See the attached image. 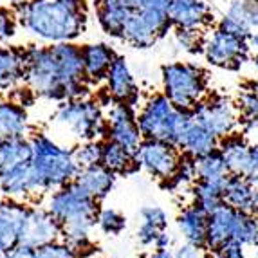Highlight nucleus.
Wrapping results in <instances>:
<instances>
[{
  "mask_svg": "<svg viewBox=\"0 0 258 258\" xmlns=\"http://www.w3.org/2000/svg\"><path fill=\"white\" fill-rule=\"evenodd\" d=\"M26 87L51 101L87 98L89 78L83 65L82 47L73 42L51 43L47 47L24 49Z\"/></svg>",
  "mask_w": 258,
  "mask_h": 258,
  "instance_id": "1",
  "label": "nucleus"
},
{
  "mask_svg": "<svg viewBox=\"0 0 258 258\" xmlns=\"http://www.w3.org/2000/svg\"><path fill=\"white\" fill-rule=\"evenodd\" d=\"M17 18L27 33L42 42H74L85 31V9L63 0H20Z\"/></svg>",
  "mask_w": 258,
  "mask_h": 258,
  "instance_id": "2",
  "label": "nucleus"
},
{
  "mask_svg": "<svg viewBox=\"0 0 258 258\" xmlns=\"http://www.w3.org/2000/svg\"><path fill=\"white\" fill-rule=\"evenodd\" d=\"M47 210L61 222L65 242L76 251L85 249L98 219V199L73 181L49 197Z\"/></svg>",
  "mask_w": 258,
  "mask_h": 258,
  "instance_id": "3",
  "label": "nucleus"
},
{
  "mask_svg": "<svg viewBox=\"0 0 258 258\" xmlns=\"http://www.w3.org/2000/svg\"><path fill=\"white\" fill-rule=\"evenodd\" d=\"M194 121L191 110H184L172 103L164 92H155L141 105L138 123L145 139H159L179 147L189 123Z\"/></svg>",
  "mask_w": 258,
  "mask_h": 258,
  "instance_id": "4",
  "label": "nucleus"
},
{
  "mask_svg": "<svg viewBox=\"0 0 258 258\" xmlns=\"http://www.w3.org/2000/svg\"><path fill=\"white\" fill-rule=\"evenodd\" d=\"M29 139L33 147L31 163L40 173L45 188H61L76 179L80 166L73 150L58 145L45 134H35Z\"/></svg>",
  "mask_w": 258,
  "mask_h": 258,
  "instance_id": "5",
  "label": "nucleus"
},
{
  "mask_svg": "<svg viewBox=\"0 0 258 258\" xmlns=\"http://www.w3.org/2000/svg\"><path fill=\"white\" fill-rule=\"evenodd\" d=\"M52 123L58 128L69 132L80 143L101 141L105 136L108 138L107 116L101 110V105L89 98L61 101L54 112Z\"/></svg>",
  "mask_w": 258,
  "mask_h": 258,
  "instance_id": "6",
  "label": "nucleus"
},
{
  "mask_svg": "<svg viewBox=\"0 0 258 258\" xmlns=\"http://www.w3.org/2000/svg\"><path fill=\"white\" fill-rule=\"evenodd\" d=\"M163 92L172 103L191 110L208 94V73L191 61H168L161 67Z\"/></svg>",
  "mask_w": 258,
  "mask_h": 258,
  "instance_id": "7",
  "label": "nucleus"
},
{
  "mask_svg": "<svg viewBox=\"0 0 258 258\" xmlns=\"http://www.w3.org/2000/svg\"><path fill=\"white\" fill-rule=\"evenodd\" d=\"M170 9L172 0H147L141 8L132 11L121 40L136 49L154 47L168 31L173 29Z\"/></svg>",
  "mask_w": 258,
  "mask_h": 258,
  "instance_id": "8",
  "label": "nucleus"
},
{
  "mask_svg": "<svg viewBox=\"0 0 258 258\" xmlns=\"http://www.w3.org/2000/svg\"><path fill=\"white\" fill-rule=\"evenodd\" d=\"M194 119L206 126L215 134L217 138L224 139L237 134L240 128L242 117L237 101L222 94H210L208 92L194 108H191Z\"/></svg>",
  "mask_w": 258,
  "mask_h": 258,
  "instance_id": "9",
  "label": "nucleus"
},
{
  "mask_svg": "<svg viewBox=\"0 0 258 258\" xmlns=\"http://www.w3.org/2000/svg\"><path fill=\"white\" fill-rule=\"evenodd\" d=\"M203 54L210 65L229 71L238 69L244 61L251 60L247 38L233 35L229 31H224L217 26L208 33Z\"/></svg>",
  "mask_w": 258,
  "mask_h": 258,
  "instance_id": "10",
  "label": "nucleus"
},
{
  "mask_svg": "<svg viewBox=\"0 0 258 258\" xmlns=\"http://www.w3.org/2000/svg\"><path fill=\"white\" fill-rule=\"evenodd\" d=\"M181 159V148L168 141H159V139H145L139 150L136 152L138 166H141L147 173L161 181H170L175 175Z\"/></svg>",
  "mask_w": 258,
  "mask_h": 258,
  "instance_id": "11",
  "label": "nucleus"
},
{
  "mask_svg": "<svg viewBox=\"0 0 258 258\" xmlns=\"http://www.w3.org/2000/svg\"><path fill=\"white\" fill-rule=\"evenodd\" d=\"M107 126H108V139L119 143L128 152L136 155L141 143L145 141L138 123V114L134 112V105L125 103V101H114L108 107Z\"/></svg>",
  "mask_w": 258,
  "mask_h": 258,
  "instance_id": "12",
  "label": "nucleus"
},
{
  "mask_svg": "<svg viewBox=\"0 0 258 258\" xmlns=\"http://www.w3.org/2000/svg\"><path fill=\"white\" fill-rule=\"evenodd\" d=\"M63 235L61 222L49 210L27 208L26 217L22 220L20 244L27 249H38L42 245L56 242Z\"/></svg>",
  "mask_w": 258,
  "mask_h": 258,
  "instance_id": "13",
  "label": "nucleus"
},
{
  "mask_svg": "<svg viewBox=\"0 0 258 258\" xmlns=\"http://www.w3.org/2000/svg\"><path fill=\"white\" fill-rule=\"evenodd\" d=\"M219 150L222 152L229 173L242 175L249 182L258 186V157L254 147L242 138L240 134H231L228 138L220 139Z\"/></svg>",
  "mask_w": 258,
  "mask_h": 258,
  "instance_id": "14",
  "label": "nucleus"
},
{
  "mask_svg": "<svg viewBox=\"0 0 258 258\" xmlns=\"http://www.w3.org/2000/svg\"><path fill=\"white\" fill-rule=\"evenodd\" d=\"M0 189L4 191L8 197H27V195H35L40 191H45L42 177L36 172L31 161L22 163L18 166L11 168L8 172L0 175Z\"/></svg>",
  "mask_w": 258,
  "mask_h": 258,
  "instance_id": "15",
  "label": "nucleus"
},
{
  "mask_svg": "<svg viewBox=\"0 0 258 258\" xmlns=\"http://www.w3.org/2000/svg\"><path fill=\"white\" fill-rule=\"evenodd\" d=\"M173 27L184 29H213V13L208 0H172L170 9Z\"/></svg>",
  "mask_w": 258,
  "mask_h": 258,
  "instance_id": "16",
  "label": "nucleus"
},
{
  "mask_svg": "<svg viewBox=\"0 0 258 258\" xmlns=\"http://www.w3.org/2000/svg\"><path fill=\"white\" fill-rule=\"evenodd\" d=\"M240 210H235L229 204H220L215 211H211L208 217V237H206V249L215 251L217 247L224 242L231 240L235 237V229H237V220Z\"/></svg>",
  "mask_w": 258,
  "mask_h": 258,
  "instance_id": "17",
  "label": "nucleus"
},
{
  "mask_svg": "<svg viewBox=\"0 0 258 258\" xmlns=\"http://www.w3.org/2000/svg\"><path fill=\"white\" fill-rule=\"evenodd\" d=\"M96 18L99 27L112 38H123L126 22L134 9L125 0H94Z\"/></svg>",
  "mask_w": 258,
  "mask_h": 258,
  "instance_id": "18",
  "label": "nucleus"
},
{
  "mask_svg": "<svg viewBox=\"0 0 258 258\" xmlns=\"http://www.w3.org/2000/svg\"><path fill=\"white\" fill-rule=\"evenodd\" d=\"M105 83H107L108 98L114 101H125V103L134 105L138 98V85H136L132 71L123 56H117L116 61L112 63L110 71L105 78Z\"/></svg>",
  "mask_w": 258,
  "mask_h": 258,
  "instance_id": "19",
  "label": "nucleus"
},
{
  "mask_svg": "<svg viewBox=\"0 0 258 258\" xmlns=\"http://www.w3.org/2000/svg\"><path fill=\"white\" fill-rule=\"evenodd\" d=\"M27 206L15 201L0 203V249L8 253L20 244L22 220L26 217Z\"/></svg>",
  "mask_w": 258,
  "mask_h": 258,
  "instance_id": "20",
  "label": "nucleus"
},
{
  "mask_svg": "<svg viewBox=\"0 0 258 258\" xmlns=\"http://www.w3.org/2000/svg\"><path fill=\"white\" fill-rule=\"evenodd\" d=\"M82 54H83V65H85L87 78L92 83H98L101 80H105L112 63L119 56L105 42L87 43V45L82 47Z\"/></svg>",
  "mask_w": 258,
  "mask_h": 258,
  "instance_id": "21",
  "label": "nucleus"
},
{
  "mask_svg": "<svg viewBox=\"0 0 258 258\" xmlns=\"http://www.w3.org/2000/svg\"><path fill=\"white\" fill-rule=\"evenodd\" d=\"M208 217L210 213L199 208L197 204H189L177 215V229L181 233L184 242L204 247L208 237Z\"/></svg>",
  "mask_w": 258,
  "mask_h": 258,
  "instance_id": "22",
  "label": "nucleus"
},
{
  "mask_svg": "<svg viewBox=\"0 0 258 258\" xmlns=\"http://www.w3.org/2000/svg\"><path fill=\"white\" fill-rule=\"evenodd\" d=\"M29 132V116L24 105L11 99H0V139L26 138Z\"/></svg>",
  "mask_w": 258,
  "mask_h": 258,
  "instance_id": "23",
  "label": "nucleus"
},
{
  "mask_svg": "<svg viewBox=\"0 0 258 258\" xmlns=\"http://www.w3.org/2000/svg\"><path fill=\"white\" fill-rule=\"evenodd\" d=\"M74 181L82 186L87 194L101 201L110 194V189L116 184V172H112L103 163L92 164V166L82 168Z\"/></svg>",
  "mask_w": 258,
  "mask_h": 258,
  "instance_id": "24",
  "label": "nucleus"
},
{
  "mask_svg": "<svg viewBox=\"0 0 258 258\" xmlns=\"http://www.w3.org/2000/svg\"><path fill=\"white\" fill-rule=\"evenodd\" d=\"M219 145L220 138H217L211 130H208L206 126H203L194 119L186 128L184 136H182L181 143H179V148H181L182 154L197 159V157H203V155L217 150Z\"/></svg>",
  "mask_w": 258,
  "mask_h": 258,
  "instance_id": "25",
  "label": "nucleus"
},
{
  "mask_svg": "<svg viewBox=\"0 0 258 258\" xmlns=\"http://www.w3.org/2000/svg\"><path fill=\"white\" fill-rule=\"evenodd\" d=\"M24 73H26L24 51L6 47L0 43V92L15 91L20 82H24Z\"/></svg>",
  "mask_w": 258,
  "mask_h": 258,
  "instance_id": "26",
  "label": "nucleus"
},
{
  "mask_svg": "<svg viewBox=\"0 0 258 258\" xmlns=\"http://www.w3.org/2000/svg\"><path fill=\"white\" fill-rule=\"evenodd\" d=\"M256 188L258 186L249 182L245 177L233 175L231 173L229 179L226 181V186H224V203L233 206L235 210L247 211L249 213Z\"/></svg>",
  "mask_w": 258,
  "mask_h": 258,
  "instance_id": "27",
  "label": "nucleus"
},
{
  "mask_svg": "<svg viewBox=\"0 0 258 258\" xmlns=\"http://www.w3.org/2000/svg\"><path fill=\"white\" fill-rule=\"evenodd\" d=\"M33 157V147L29 138H13L2 141L0 147V175Z\"/></svg>",
  "mask_w": 258,
  "mask_h": 258,
  "instance_id": "28",
  "label": "nucleus"
},
{
  "mask_svg": "<svg viewBox=\"0 0 258 258\" xmlns=\"http://www.w3.org/2000/svg\"><path fill=\"white\" fill-rule=\"evenodd\" d=\"M224 186H226V181H204V179H197L194 182V188H191L194 204L203 208L206 213L215 211L220 204H224Z\"/></svg>",
  "mask_w": 258,
  "mask_h": 258,
  "instance_id": "29",
  "label": "nucleus"
},
{
  "mask_svg": "<svg viewBox=\"0 0 258 258\" xmlns=\"http://www.w3.org/2000/svg\"><path fill=\"white\" fill-rule=\"evenodd\" d=\"M195 168H197V179H204V181H228V177L231 175L219 148L203 157H197Z\"/></svg>",
  "mask_w": 258,
  "mask_h": 258,
  "instance_id": "30",
  "label": "nucleus"
},
{
  "mask_svg": "<svg viewBox=\"0 0 258 258\" xmlns=\"http://www.w3.org/2000/svg\"><path fill=\"white\" fill-rule=\"evenodd\" d=\"M224 17L231 18L245 31L258 29V0H229Z\"/></svg>",
  "mask_w": 258,
  "mask_h": 258,
  "instance_id": "31",
  "label": "nucleus"
},
{
  "mask_svg": "<svg viewBox=\"0 0 258 258\" xmlns=\"http://www.w3.org/2000/svg\"><path fill=\"white\" fill-rule=\"evenodd\" d=\"M101 163L107 168H110L112 172L123 173V172H130V168L134 164H138V161H136V155L126 150L125 147H121L119 143L107 139L103 143V157H101Z\"/></svg>",
  "mask_w": 258,
  "mask_h": 258,
  "instance_id": "32",
  "label": "nucleus"
},
{
  "mask_svg": "<svg viewBox=\"0 0 258 258\" xmlns=\"http://www.w3.org/2000/svg\"><path fill=\"white\" fill-rule=\"evenodd\" d=\"M242 123L247 126H258V80H251L237 98Z\"/></svg>",
  "mask_w": 258,
  "mask_h": 258,
  "instance_id": "33",
  "label": "nucleus"
},
{
  "mask_svg": "<svg viewBox=\"0 0 258 258\" xmlns=\"http://www.w3.org/2000/svg\"><path fill=\"white\" fill-rule=\"evenodd\" d=\"M210 31L201 29H184V27H173V42L182 52L195 54V52H203L204 42Z\"/></svg>",
  "mask_w": 258,
  "mask_h": 258,
  "instance_id": "34",
  "label": "nucleus"
},
{
  "mask_svg": "<svg viewBox=\"0 0 258 258\" xmlns=\"http://www.w3.org/2000/svg\"><path fill=\"white\" fill-rule=\"evenodd\" d=\"M233 238L249 247H258V217L247 211H240Z\"/></svg>",
  "mask_w": 258,
  "mask_h": 258,
  "instance_id": "35",
  "label": "nucleus"
},
{
  "mask_svg": "<svg viewBox=\"0 0 258 258\" xmlns=\"http://www.w3.org/2000/svg\"><path fill=\"white\" fill-rule=\"evenodd\" d=\"M73 152H74V157H76L78 166L82 170V168L101 163V157H103V143L83 141V143H80Z\"/></svg>",
  "mask_w": 258,
  "mask_h": 258,
  "instance_id": "36",
  "label": "nucleus"
},
{
  "mask_svg": "<svg viewBox=\"0 0 258 258\" xmlns=\"http://www.w3.org/2000/svg\"><path fill=\"white\" fill-rule=\"evenodd\" d=\"M96 224H98V228L103 233H107V235H119V233L126 228L125 217L121 215L117 210H112V208L99 210Z\"/></svg>",
  "mask_w": 258,
  "mask_h": 258,
  "instance_id": "37",
  "label": "nucleus"
},
{
  "mask_svg": "<svg viewBox=\"0 0 258 258\" xmlns=\"http://www.w3.org/2000/svg\"><path fill=\"white\" fill-rule=\"evenodd\" d=\"M35 258H78V254L71 244L56 240L35 249Z\"/></svg>",
  "mask_w": 258,
  "mask_h": 258,
  "instance_id": "38",
  "label": "nucleus"
},
{
  "mask_svg": "<svg viewBox=\"0 0 258 258\" xmlns=\"http://www.w3.org/2000/svg\"><path fill=\"white\" fill-rule=\"evenodd\" d=\"M139 217H141V222L152 224V226H155V228L161 229V231H164V229L168 228L166 211H164L161 206H157V204H150V206L141 208Z\"/></svg>",
  "mask_w": 258,
  "mask_h": 258,
  "instance_id": "39",
  "label": "nucleus"
},
{
  "mask_svg": "<svg viewBox=\"0 0 258 258\" xmlns=\"http://www.w3.org/2000/svg\"><path fill=\"white\" fill-rule=\"evenodd\" d=\"M17 15L6 8H0V43L8 42L17 33Z\"/></svg>",
  "mask_w": 258,
  "mask_h": 258,
  "instance_id": "40",
  "label": "nucleus"
},
{
  "mask_svg": "<svg viewBox=\"0 0 258 258\" xmlns=\"http://www.w3.org/2000/svg\"><path fill=\"white\" fill-rule=\"evenodd\" d=\"M245 245L242 244L240 240H231L224 242L220 247H217L215 251H211L213 253V258H245Z\"/></svg>",
  "mask_w": 258,
  "mask_h": 258,
  "instance_id": "41",
  "label": "nucleus"
},
{
  "mask_svg": "<svg viewBox=\"0 0 258 258\" xmlns=\"http://www.w3.org/2000/svg\"><path fill=\"white\" fill-rule=\"evenodd\" d=\"M199 249H201V247L189 244V242H184V244L177 245V249L173 251V256L175 258H199V254H201Z\"/></svg>",
  "mask_w": 258,
  "mask_h": 258,
  "instance_id": "42",
  "label": "nucleus"
},
{
  "mask_svg": "<svg viewBox=\"0 0 258 258\" xmlns=\"http://www.w3.org/2000/svg\"><path fill=\"white\" fill-rule=\"evenodd\" d=\"M0 258H35V251L33 249H27V247H22V245H18V247H15V249L8 251V253H4Z\"/></svg>",
  "mask_w": 258,
  "mask_h": 258,
  "instance_id": "43",
  "label": "nucleus"
},
{
  "mask_svg": "<svg viewBox=\"0 0 258 258\" xmlns=\"http://www.w3.org/2000/svg\"><path fill=\"white\" fill-rule=\"evenodd\" d=\"M172 235L164 229V231H161V235L157 237V240H155V249H170L172 247Z\"/></svg>",
  "mask_w": 258,
  "mask_h": 258,
  "instance_id": "44",
  "label": "nucleus"
},
{
  "mask_svg": "<svg viewBox=\"0 0 258 258\" xmlns=\"http://www.w3.org/2000/svg\"><path fill=\"white\" fill-rule=\"evenodd\" d=\"M247 43H249V51H251V56L256 54L258 56V29L253 31L247 38Z\"/></svg>",
  "mask_w": 258,
  "mask_h": 258,
  "instance_id": "45",
  "label": "nucleus"
},
{
  "mask_svg": "<svg viewBox=\"0 0 258 258\" xmlns=\"http://www.w3.org/2000/svg\"><path fill=\"white\" fill-rule=\"evenodd\" d=\"M150 258H175V256H173V253L170 249H155L150 254Z\"/></svg>",
  "mask_w": 258,
  "mask_h": 258,
  "instance_id": "46",
  "label": "nucleus"
},
{
  "mask_svg": "<svg viewBox=\"0 0 258 258\" xmlns=\"http://www.w3.org/2000/svg\"><path fill=\"white\" fill-rule=\"evenodd\" d=\"M249 213H253V215L258 217V188H256V191H254V197H253V203H251Z\"/></svg>",
  "mask_w": 258,
  "mask_h": 258,
  "instance_id": "47",
  "label": "nucleus"
},
{
  "mask_svg": "<svg viewBox=\"0 0 258 258\" xmlns=\"http://www.w3.org/2000/svg\"><path fill=\"white\" fill-rule=\"evenodd\" d=\"M67 4L74 6V8H80V9H85V0H63Z\"/></svg>",
  "mask_w": 258,
  "mask_h": 258,
  "instance_id": "48",
  "label": "nucleus"
},
{
  "mask_svg": "<svg viewBox=\"0 0 258 258\" xmlns=\"http://www.w3.org/2000/svg\"><path fill=\"white\" fill-rule=\"evenodd\" d=\"M125 2H126V4H128L132 9H138V8H141V6L145 4L147 0H125Z\"/></svg>",
  "mask_w": 258,
  "mask_h": 258,
  "instance_id": "49",
  "label": "nucleus"
},
{
  "mask_svg": "<svg viewBox=\"0 0 258 258\" xmlns=\"http://www.w3.org/2000/svg\"><path fill=\"white\" fill-rule=\"evenodd\" d=\"M251 63H253V67H254V71L258 73V56L254 54V56H251Z\"/></svg>",
  "mask_w": 258,
  "mask_h": 258,
  "instance_id": "50",
  "label": "nucleus"
},
{
  "mask_svg": "<svg viewBox=\"0 0 258 258\" xmlns=\"http://www.w3.org/2000/svg\"><path fill=\"white\" fill-rule=\"evenodd\" d=\"M254 152H256V157H258V147H254Z\"/></svg>",
  "mask_w": 258,
  "mask_h": 258,
  "instance_id": "51",
  "label": "nucleus"
},
{
  "mask_svg": "<svg viewBox=\"0 0 258 258\" xmlns=\"http://www.w3.org/2000/svg\"><path fill=\"white\" fill-rule=\"evenodd\" d=\"M2 254H4V251H2V249H0V256H2Z\"/></svg>",
  "mask_w": 258,
  "mask_h": 258,
  "instance_id": "52",
  "label": "nucleus"
},
{
  "mask_svg": "<svg viewBox=\"0 0 258 258\" xmlns=\"http://www.w3.org/2000/svg\"><path fill=\"white\" fill-rule=\"evenodd\" d=\"M256 258H258V247H256Z\"/></svg>",
  "mask_w": 258,
  "mask_h": 258,
  "instance_id": "53",
  "label": "nucleus"
},
{
  "mask_svg": "<svg viewBox=\"0 0 258 258\" xmlns=\"http://www.w3.org/2000/svg\"><path fill=\"white\" fill-rule=\"evenodd\" d=\"M0 147H2V139H0Z\"/></svg>",
  "mask_w": 258,
  "mask_h": 258,
  "instance_id": "54",
  "label": "nucleus"
},
{
  "mask_svg": "<svg viewBox=\"0 0 258 258\" xmlns=\"http://www.w3.org/2000/svg\"><path fill=\"white\" fill-rule=\"evenodd\" d=\"M141 258H145V256H141Z\"/></svg>",
  "mask_w": 258,
  "mask_h": 258,
  "instance_id": "55",
  "label": "nucleus"
}]
</instances>
